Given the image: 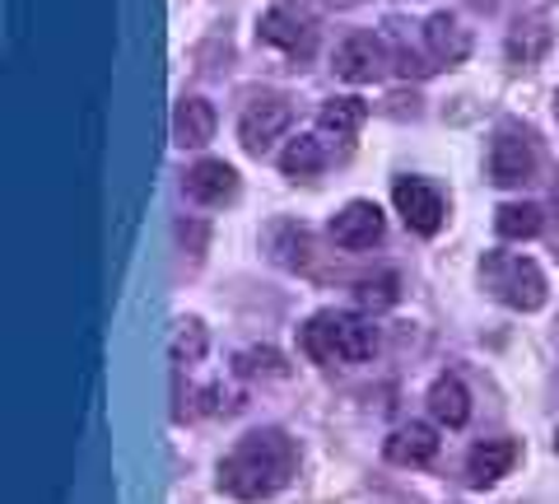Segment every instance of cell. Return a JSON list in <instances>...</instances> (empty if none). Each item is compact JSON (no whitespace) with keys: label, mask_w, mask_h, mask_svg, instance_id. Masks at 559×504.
<instances>
[{"label":"cell","mask_w":559,"mask_h":504,"mask_svg":"<svg viewBox=\"0 0 559 504\" xmlns=\"http://www.w3.org/2000/svg\"><path fill=\"white\" fill-rule=\"evenodd\" d=\"M261 38H266L271 47H280V51H289V57H308L312 43H318V28H312V20L299 10L271 5L266 14H261Z\"/></svg>","instance_id":"52a82bcc"},{"label":"cell","mask_w":559,"mask_h":504,"mask_svg":"<svg viewBox=\"0 0 559 504\" xmlns=\"http://www.w3.org/2000/svg\"><path fill=\"white\" fill-rule=\"evenodd\" d=\"M280 168H285L289 178H318L326 168V145L318 136H299V141H289L280 150Z\"/></svg>","instance_id":"e0dca14e"},{"label":"cell","mask_w":559,"mask_h":504,"mask_svg":"<svg viewBox=\"0 0 559 504\" xmlns=\"http://www.w3.org/2000/svg\"><path fill=\"white\" fill-rule=\"evenodd\" d=\"M173 141L201 150L215 141V108L205 98H182L178 113H173Z\"/></svg>","instance_id":"5bb4252c"},{"label":"cell","mask_w":559,"mask_h":504,"mask_svg":"<svg viewBox=\"0 0 559 504\" xmlns=\"http://www.w3.org/2000/svg\"><path fill=\"white\" fill-rule=\"evenodd\" d=\"M299 351L312 364H359V360H369L378 351V332H373V323L359 318V313L326 308V313H318V318L304 323Z\"/></svg>","instance_id":"7a4b0ae2"},{"label":"cell","mask_w":559,"mask_h":504,"mask_svg":"<svg viewBox=\"0 0 559 504\" xmlns=\"http://www.w3.org/2000/svg\"><path fill=\"white\" fill-rule=\"evenodd\" d=\"M388 71V47H382L373 33H349L336 47V75L349 84H373Z\"/></svg>","instance_id":"8992f818"},{"label":"cell","mask_w":559,"mask_h":504,"mask_svg":"<svg viewBox=\"0 0 559 504\" xmlns=\"http://www.w3.org/2000/svg\"><path fill=\"white\" fill-rule=\"evenodd\" d=\"M238 192V173L224 160H201L187 168V197L197 206H224Z\"/></svg>","instance_id":"30bf717a"},{"label":"cell","mask_w":559,"mask_h":504,"mask_svg":"<svg viewBox=\"0 0 559 504\" xmlns=\"http://www.w3.org/2000/svg\"><path fill=\"white\" fill-rule=\"evenodd\" d=\"M205 355V327L191 318V323H178L173 332V364H197Z\"/></svg>","instance_id":"d6986e66"},{"label":"cell","mask_w":559,"mask_h":504,"mask_svg":"<svg viewBox=\"0 0 559 504\" xmlns=\"http://www.w3.org/2000/svg\"><path fill=\"white\" fill-rule=\"evenodd\" d=\"M495 230L503 238H536L540 230H546V211L532 201H503L495 211Z\"/></svg>","instance_id":"2e32d148"},{"label":"cell","mask_w":559,"mask_h":504,"mask_svg":"<svg viewBox=\"0 0 559 504\" xmlns=\"http://www.w3.org/2000/svg\"><path fill=\"white\" fill-rule=\"evenodd\" d=\"M532 168H536V150H532L527 136H509V131H503L499 141L489 145V178H495L499 187L527 183Z\"/></svg>","instance_id":"9c48e42d"},{"label":"cell","mask_w":559,"mask_h":504,"mask_svg":"<svg viewBox=\"0 0 559 504\" xmlns=\"http://www.w3.org/2000/svg\"><path fill=\"white\" fill-rule=\"evenodd\" d=\"M359 304L364 308H388V304H396V276L392 271L364 276V281H359Z\"/></svg>","instance_id":"ffe728a7"},{"label":"cell","mask_w":559,"mask_h":504,"mask_svg":"<svg viewBox=\"0 0 559 504\" xmlns=\"http://www.w3.org/2000/svg\"><path fill=\"white\" fill-rule=\"evenodd\" d=\"M299 477V448L285 430H252L224 454L219 462V491L234 500H271Z\"/></svg>","instance_id":"6da1fadb"},{"label":"cell","mask_w":559,"mask_h":504,"mask_svg":"<svg viewBox=\"0 0 559 504\" xmlns=\"http://www.w3.org/2000/svg\"><path fill=\"white\" fill-rule=\"evenodd\" d=\"M555 108H559V94H555Z\"/></svg>","instance_id":"7402d4cb"},{"label":"cell","mask_w":559,"mask_h":504,"mask_svg":"<svg viewBox=\"0 0 559 504\" xmlns=\"http://www.w3.org/2000/svg\"><path fill=\"white\" fill-rule=\"evenodd\" d=\"M429 415L439 421L443 430H462L471 421V392L457 374H439L429 388Z\"/></svg>","instance_id":"4fadbf2b"},{"label":"cell","mask_w":559,"mask_h":504,"mask_svg":"<svg viewBox=\"0 0 559 504\" xmlns=\"http://www.w3.org/2000/svg\"><path fill=\"white\" fill-rule=\"evenodd\" d=\"M392 206H396V215L406 220L415 234H439L443 230L448 206H443L439 187H429V183H419V178H401L392 187Z\"/></svg>","instance_id":"277c9868"},{"label":"cell","mask_w":559,"mask_h":504,"mask_svg":"<svg viewBox=\"0 0 559 504\" xmlns=\"http://www.w3.org/2000/svg\"><path fill=\"white\" fill-rule=\"evenodd\" d=\"M555 448H559V434H555Z\"/></svg>","instance_id":"44dd1931"},{"label":"cell","mask_w":559,"mask_h":504,"mask_svg":"<svg viewBox=\"0 0 559 504\" xmlns=\"http://www.w3.org/2000/svg\"><path fill=\"white\" fill-rule=\"evenodd\" d=\"M364 117H369V108H364L359 98H331L326 108L318 113V131L336 136V141H349V136L364 127Z\"/></svg>","instance_id":"ac0fdd59"},{"label":"cell","mask_w":559,"mask_h":504,"mask_svg":"<svg viewBox=\"0 0 559 504\" xmlns=\"http://www.w3.org/2000/svg\"><path fill=\"white\" fill-rule=\"evenodd\" d=\"M425 43H429L433 57L448 61V66H452V61H462L466 51H471V38L462 33V24L452 20V14H433V20L425 24Z\"/></svg>","instance_id":"9a60e30c"},{"label":"cell","mask_w":559,"mask_h":504,"mask_svg":"<svg viewBox=\"0 0 559 504\" xmlns=\"http://www.w3.org/2000/svg\"><path fill=\"white\" fill-rule=\"evenodd\" d=\"M480 281L499 304H509L518 313H536L540 304H546V271H540L532 257L489 253L480 262Z\"/></svg>","instance_id":"3957f363"},{"label":"cell","mask_w":559,"mask_h":504,"mask_svg":"<svg viewBox=\"0 0 559 504\" xmlns=\"http://www.w3.org/2000/svg\"><path fill=\"white\" fill-rule=\"evenodd\" d=\"M433 454H439V430L425 425V421H411V425H396L388 434V458L396 467H429Z\"/></svg>","instance_id":"7c38bea8"},{"label":"cell","mask_w":559,"mask_h":504,"mask_svg":"<svg viewBox=\"0 0 559 504\" xmlns=\"http://www.w3.org/2000/svg\"><path fill=\"white\" fill-rule=\"evenodd\" d=\"M289 121H294V108L285 98H252L248 108H242V117H238V141L257 154V150H266L271 141H280V136L289 131Z\"/></svg>","instance_id":"5b68a950"},{"label":"cell","mask_w":559,"mask_h":504,"mask_svg":"<svg viewBox=\"0 0 559 504\" xmlns=\"http://www.w3.org/2000/svg\"><path fill=\"white\" fill-rule=\"evenodd\" d=\"M331 238L341 243V248L359 253V248H373L382 238V211L373 201H349L341 206L336 215H331Z\"/></svg>","instance_id":"ba28073f"},{"label":"cell","mask_w":559,"mask_h":504,"mask_svg":"<svg viewBox=\"0 0 559 504\" xmlns=\"http://www.w3.org/2000/svg\"><path fill=\"white\" fill-rule=\"evenodd\" d=\"M518 458H522V448L513 439H480L466 454V477H471V485H495L513 472Z\"/></svg>","instance_id":"8fae6325"}]
</instances>
